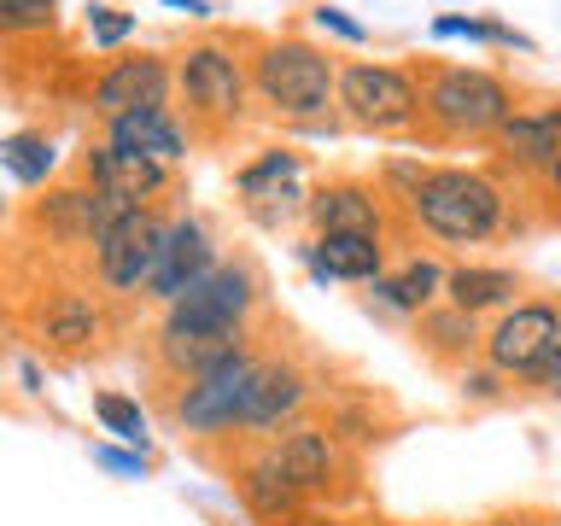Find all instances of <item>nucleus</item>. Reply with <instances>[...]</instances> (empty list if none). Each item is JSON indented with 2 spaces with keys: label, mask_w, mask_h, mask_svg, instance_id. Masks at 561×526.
Here are the masks:
<instances>
[{
  "label": "nucleus",
  "mask_w": 561,
  "mask_h": 526,
  "mask_svg": "<svg viewBox=\"0 0 561 526\" xmlns=\"http://www.w3.org/2000/svg\"><path fill=\"white\" fill-rule=\"evenodd\" d=\"M170 217H175L170 205H123L100 228V240L88 245V275L105 298H147L152 270L170 240Z\"/></svg>",
  "instance_id": "8"
},
{
  "label": "nucleus",
  "mask_w": 561,
  "mask_h": 526,
  "mask_svg": "<svg viewBox=\"0 0 561 526\" xmlns=\"http://www.w3.org/2000/svg\"><path fill=\"white\" fill-rule=\"evenodd\" d=\"M421 82V147H491L497 129L515 117L520 88L491 65L462 59H415Z\"/></svg>",
  "instance_id": "2"
},
{
  "label": "nucleus",
  "mask_w": 561,
  "mask_h": 526,
  "mask_svg": "<svg viewBox=\"0 0 561 526\" xmlns=\"http://www.w3.org/2000/svg\"><path fill=\"white\" fill-rule=\"evenodd\" d=\"M123 205H112L100 187H88L82 175H70V182H53L47 187V199H35L30 205V222L42 228V235L53 240V245H94L100 240V228L117 217Z\"/></svg>",
  "instance_id": "20"
},
{
  "label": "nucleus",
  "mask_w": 561,
  "mask_h": 526,
  "mask_svg": "<svg viewBox=\"0 0 561 526\" xmlns=\"http://www.w3.org/2000/svg\"><path fill=\"white\" fill-rule=\"evenodd\" d=\"M456 398L473 403V410H491V403H508L515 398V380L503 375V368H491L485 357H473L456 368Z\"/></svg>",
  "instance_id": "32"
},
{
  "label": "nucleus",
  "mask_w": 561,
  "mask_h": 526,
  "mask_svg": "<svg viewBox=\"0 0 561 526\" xmlns=\"http://www.w3.org/2000/svg\"><path fill=\"white\" fill-rule=\"evenodd\" d=\"M333 117H340L345 129H363V135H380V140H415L421 135L415 59H340Z\"/></svg>",
  "instance_id": "5"
},
{
  "label": "nucleus",
  "mask_w": 561,
  "mask_h": 526,
  "mask_svg": "<svg viewBox=\"0 0 561 526\" xmlns=\"http://www.w3.org/2000/svg\"><path fill=\"white\" fill-rule=\"evenodd\" d=\"M0 170H7L18 187H53V175H59V140L47 129L0 135Z\"/></svg>",
  "instance_id": "27"
},
{
  "label": "nucleus",
  "mask_w": 561,
  "mask_h": 526,
  "mask_svg": "<svg viewBox=\"0 0 561 526\" xmlns=\"http://www.w3.org/2000/svg\"><path fill=\"white\" fill-rule=\"evenodd\" d=\"M298 263L310 270L316 287H368L392 270V240L375 235H305Z\"/></svg>",
  "instance_id": "18"
},
{
  "label": "nucleus",
  "mask_w": 561,
  "mask_h": 526,
  "mask_svg": "<svg viewBox=\"0 0 561 526\" xmlns=\"http://www.w3.org/2000/svg\"><path fill=\"white\" fill-rule=\"evenodd\" d=\"M520 293H526V275L515 263H450L445 270V305L480 316V322L508 310Z\"/></svg>",
  "instance_id": "24"
},
{
  "label": "nucleus",
  "mask_w": 561,
  "mask_h": 526,
  "mask_svg": "<svg viewBox=\"0 0 561 526\" xmlns=\"http://www.w3.org/2000/svg\"><path fill=\"white\" fill-rule=\"evenodd\" d=\"M427 170H433V158H421V152H386L375 164V187L386 193V205H392V210H403V205H410V193L427 182Z\"/></svg>",
  "instance_id": "30"
},
{
  "label": "nucleus",
  "mask_w": 561,
  "mask_h": 526,
  "mask_svg": "<svg viewBox=\"0 0 561 526\" xmlns=\"http://www.w3.org/2000/svg\"><path fill=\"white\" fill-rule=\"evenodd\" d=\"M293 526H368V521H357V515H345V508H305Z\"/></svg>",
  "instance_id": "38"
},
{
  "label": "nucleus",
  "mask_w": 561,
  "mask_h": 526,
  "mask_svg": "<svg viewBox=\"0 0 561 526\" xmlns=\"http://www.w3.org/2000/svg\"><path fill=\"white\" fill-rule=\"evenodd\" d=\"M322 421L333 427V438H340L345 450H368V445H386V438H392V415H386L368 392H333V386H322Z\"/></svg>",
  "instance_id": "26"
},
{
  "label": "nucleus",
  "mask_w": 561,
  "mask_h": 526,
  "mask_svg": "<svg viewBox=\"0 0 561 526\" xmlns=\"http://www.w3.org/2000/svg\"><path fill=\"white\" fill-rule=\"evenodd\" d=\"M480 526H497V521H480Z\"/></svg>",
  "instance_id": "44"
},
{
  "label": "nucleus",
  "mask_w": 561,
  "mask_h": 526,
  "mask_svg": "<svg viewBox=\"0 0 561 526\" xmlns=\"http://www.w3.org/2000/svg\"><path fill=\"white\" fill-rule=\"evenodd\" d=\"M88 105L94 117H117V112H152V105H175V59L158 47H123L112 53L94 82H88Z\"/></svg>",
  "instance_id": "13"
},
{
  "label": "nucleus",
  "mask_w": 561,
  "mask_h": 526,
  "mask_svg": "<svg viewBox=\"0 0 561 526\" xmlns=\"http://www.w3.org/2000/svg\"><path fill=\"white\" fill-rule=\"evenodd\" d=\"M333 88H340V53L316 35H252V100L280 129H316L333 123Z\"/></svg>",
  "instance_id": "4"
},
{
  "label": "nucleus",
  "mask_w": 561,
  "mask_h": 526,
  "mask_svg": "<svg viewBox=\"0 0 561 526\" xmlns=\"http://www.w3.org/2000/svg\"><path fill=\"white\" fill-rule=\"evenodd\" d=\"M158 7H170V12H187L193 24H205V18H210V0H158Z\"/></svg>",
  "instance_id": "40"
},
{
  "label": "nucleus",
  "mask_w": 561,
  "mask_h": 526,
  "mask_svg": "<svg viewBox=\"0 0 561 526\" xmlns=\"http://www.w3.org/2000/svg\"><path fill=\"white\" fill-rule=\"evenodd\" d=\"M228 480H234V498H240V508H245L257 526H293V521L310 508L305 491H298L287 473H280V462L270 456V445H240V456L228 462Z\"/></svg>",
  "instance_id": "19"
},
{
  "label": "nucleus",
  "mask_w": 561,
  "mask_h": 526,
  "mask_svg": "<svg viewBox=\"0 0 561 526\" xmlns=\"http://www.w3.org/2000/svg\"><path fill=\"white\" fill-rule=\"evenodd\" d=\"M310 30L322 35V42H345V47H368V24L363 18H351L345 7H310Z\"/></svg>",
  "instance_id": "33"
},
{
  "label": "nucleus",
  "mask_w": 561,
  "mask_h": 526,
  "mask_svg": "<svg viewBox=\"0 0 561 526\" xmlns=\"http://www.w3.org/2000/svg\"><path fill=\"white\" fill-rule=\"evenodd\" d=\"M18 375H24V392H42V363H24Z\"/></svg>",
  "instance_id": "42"
},
{
  "label": "nucleus",
  "mask_w": 561,
  "mask_h": 526,
  "mask_svg": "<svg viewBox=\"0 0 561 526\" xmlns=\"http://www.w3.org/2000/svg\"><path fill=\"white\" fill-rule=\"evenodd\" d=\"M94 421L105 433L117 438V445H129V450H147L152 445V433H147V410H140V398H129V392H94Z\"/></svg>",
  "instance_id": "28"
},
{
  "label": "nucleus",
  "mask_w": 561,
  "mask_h": 526,
  "mask_svg": "<svg viewBox=\"0 0 561 526\" xmlns=\"http://www.w3.org/2000/svg\"><path fill=\"white\" fill-rule=\"evenodd\" d=\"M403 228H415L433 245H491L515 235V182L497 164H433L427 182L398 210Z\"/></svg>",
  "instance_id": "1"
},
{
  "label": "nucleus",
  "mask_w": 561,
  "mask_h": 526,
  "mask_svg": "<svg viewBox=\"0 0 561 526\" xmlns=\"http://www.w3.org/2000/svg\"><path fill=\"white\" fill-rule=\"evenodd\" d=\"M270 456L280 462V473L305 491L310 508H340L351 498H363L357 450H345L322 415H305V421H293V427H280L270 438Z\"/></svg>",
  "instance_id": "9"
},
{
  "label": "nucleus",
  "mask_w": 561,
  "mask_h": 526,
  "mask_svg": "<svg viewBox=\"0 0 561 526\" xmlns=\"http://www.w3.org/2000/svg\"><path fill=\"white\" fill-rule=\"evenodd\" d=\"M491 164H497L503 175H533L550 164V158L561 152V100H538V105H515V117L497 129V140H491Z\"/></svg>",
  "instance_id": "22"
},
{
  "label": "nucleus",
  "mask_w": 561,
  "mask_h": 526,
  "mask_svg": "<svg viewBox=\"0 0 561 526\" xmlns=\"http://www.w3.org/2000/svg\"><path fill=\"white\" fill-rule=\"evenodd\" d=\"M316 398H322V386H316V375L305 368L298 351H263L234 438L240 445H270L280 427H293V421H305L316 410Z\"/></svg>",
  "instance_id": "12"
},
{
  "label": "nucleus",
  "mask_w": 561,
  "mask_h": 526,
  "mask_svg": "<svg viewBox=\"0 0 561 526\" xmlns=\"http://www.w3.org/2000/svg\"><path fill=\"white\" fill-rule=\"evenodd\" d=\"M24 322H30V340L42 345L47 357L82 363V357H94L105 345V333H112V305H105L100 287H70V281H59V287H42L30 298Z\"/></svg>",
  "instance_id": "11"
},
{
  "label": "nucleus",
  "mask_w": 561,
  "mask_h": 526,
  "mask_svg": "<svg viewBox=\"0 0 561 526\" xmlns=\"http://www.w3.org/2000/svg\"><path fill=\"white\" fill-rule=\"evenodd\" d=\"M59 30V0H0V35L7 42H35Z\"/></svg>",
  "instance_id": "31"
},
{
  "label": "nucleus",
  "mask_w": 561,
  "mask_h": 526,
  "mask_svg": "<svg viewBox=\"0 0 561 526\" xmlns=\"http://www.w3.org/2000/svg\"><path fill=\"white\" fill-rule=\"evenodd\" d=\"M12 340V298H7V287H0V345Z\"/></svg>",
  "instance_id": "41"
},
{
  "label": "nucleus",
  "mask_w": 561,
  "mask_h": 526,
  "mask_svg": "<svg viewBox=\"0 0 561 526\" xmlns=\"http://www.w3.org/2000/svg\"><path fill=\"white\" fill-rule=\"evenodd\" d=\"M491 24H497V18H485V12H438V18H433V42L491 47Z\"/></svg>",
  "instance_id": "34"
},
{
  "label": "nucleus",
  "mask_w": 561,
  "mask_h": 526,
  "mask_svg": "<svg viewBox=\"0 0 561 526\" xmlns=\"http://www.w3.org/2000/svg\"><path fill=\"white\" fill-rule=\"evenodd\" d=\"M410 333H415V345L427 351L433 363H445V368H462V363H473L480 357V340H485V322L480 316H468V310H456V305H427L410 322Z\"/></svg>",
  "instance_id": "25"
},
{
  "label": "nucleus",
  "mask_w": 561,
  "mask_h": 526,
  "mask_svg": "<svg viewBox=\"0 0 561 526\" xmlns=\"http://www.w3.org/2000/svg\"><path fill=\"white\" fill-rule=\"evenodd\" d=\"M100 140L117 152H147V158H164V164H187V152L199 147L187 129V117L175 105H152V112H117L100 123Z\"/></svg>",
  "instance_id": "23"
},
{
  "label": "nucleus",
  "mask_w": 561,
  "mask_h": 526,
  "mask_svg": "<svg viewBox=\"0 0 561 526\" xmlns=\"http://www.w3.org/2000/svg\"><path fill=\"white\" fill-rule=\"evenodd\" d=\"M497 526H561V515H550V508H508V515H497Z\"/></svg>",
  "instance_id": "39"
},
{
  "label": "nucleus",
  "mask_w": 561,
  "mask_h": 526,
  "mask_svg": "<svg viewBox=\"0 0 561 526\" xmlns=\"http://www.w3.org/2000/svg\"><path fill=\"white\" fill-rule=\"evenodd\" d=\"M135 30H140V18L112 7V0H94V7L82 12V42L94 47V53H123V47L135 42Z\"/></svg>",
  "instance_id": "29"
},
{
  "label": "nucleus",
  "mask_w": 561,
  "mask_h": 526,
  "mask_svg": "<svg viewBox=\"0 0 561 526\" xmlns=\"http://www.w3.org/2000/svg\"><path fill=\"white\" fill-rule=\"evenodd\" d=\"M88 456H94L105 473H123V480H147V473H152V456L129 450V445H88Z\"/></svg>",
  "instance_id": "35"
},
{
  "label": "nucleus",
  "mask_w": 561,
  "mask_h": 526,
  "mask_svg": "<svg viewBox=\"0 0 561 526\" xmlns=\"http://www.w3.org/2000/svg\"><path fill=\"white\" fill-rule=\"evenodd\" d=\"M445 270L450 263H438L433 252H410L403 263H392L380 281H368L363 310L380 316V322H415L427 305L445 298Z\"/></svg>",
  "instance_id": "21"
},
{
  "label": "nucleus",
  "mask_w": 561,
  "mask_h": 526,
  "mask_svg": "<svg viewBox=\"0 0 561 526\" xmlns=\"http://www.w3.org/2000/svg\"><path fill=\"white\" fill-rule=\"evenodd\" d=\"M520 392H538V398H561V340H556V345H550V351H543V357H538V368H533V375L520 380Z\"/></svg>",
  "instance_id": "36"
},
{
  "label": "nucleus",
  "mask_w": 561,
  "mask_h": 526,
  "mask_svg": "<svg viewBox=\"0 0 561 526\" xmlns=\"http://www.w3.org/2000/svg\"><path fill=\"white\" fill-rule=\"evenodd\" d=\"M217 263H222L217 228H210L199 210H175V217H170V240H164V258H158V270H152L147 298L164 310V305H175L187 287H199V281L217 270Z\"/></svg>",
  "instance_id": "17"
},
{
  "label": "nucleus",
  "mask_w": 561,
  "mask_h": 526,
  "mask_svg": "<svg viewBox=\"0 0 561 526\" xmlns=\"http://www.w3.org/2000/svg\"><path fill=\"white\" fill-rule=\"evenodd\" d=\"M77 175L88 187H100L112 205H164L170 193L182 187L175 164L147 158V152H117V147H105V140H88L77 152Z\"/></svg>",
  "instance_id": "16"
},
{
  "label": "nucleus",
  "mask_w": 561,
  "mask_h": 526,
  "mask_svg": "<svg viewBox=\"0 0 561 526\" xmlns=\"http://www.w3.org/2000/svg\"><path fill=\"white\" fill-rule=\"evenodd\" d=\"M263 340H252L245 351H234L228 363L205 368V375L193 380H164L158 392H164V410L170 421L182 427L187 438H199V445H228L240 427V410H245V392H252V375L263 363Z\"/></svg>",
  "instance_id": "6"
},
{
  "label": "nucleus",
  "mask_w": 561,
  "mask_h": 526,
  "mask_svg": "<svg viewBox=\"0 0 561 526\" xmlns=\"http://www.w3.org/2000/svg\"><path fill=\"white\" fill-rule=\"evenodd\" d=\"M305 222H310V235H375V240L403 235L398 210L386 205L375 175H328V182H310Z\"/></svg>",
  "instance_id": "14"
},
{
  "label": "nucleus",
  "mask_w": 561,
  "mask_h": 526,
  "mask_svg": "<svg viewBox=\"0 0 561 526\" xmlns=\"http://www.w3.org/2000/svg\"><path fill=\"white\" fill-rule=\"evenodd\" d=\"M533 187H538V199L550 205V217H561V152H556L538 175H533Z\"/></svg>",
  "instance_id": "37"
},
{
  "label": "nucleus",
  "mask_w": 561,
  "mask_h": 526,
  "mask_svg": "<svg viewBox=\"0 0 561 526\" xmlns=\"http://www.w3.org/2000/svg\"><path fill=\"white\" fill-rule=\"evenodd\" d=\"M263 305H270L263 270L245 252H234V258H222L199 287H187L175 305H164L158 333H182V340H193V333H245V328H257Z\"/></svg>",
  "instance_id": "7"
},
{
  "label": "nucleus",
  "mask_w": 561,
  "mask_h": 526,
  "mask_svg": "<svg viewBox=\"0 0 561 526\" xmlns=\"http://www.w3.org/2000/svg\"><path fill=\"white\" fill-rule=\"evenodd\" d=\"M556 340H561V298H515L508 310H497L485 322L480 357L520 386Z\"/></svg>",
  "instance_id": "15"
},
{
  "label": "nucleus",
  "mask_w": 561,
  "mask_h": 526,
  "mask_svg": "<svg viewBox=\"0 0 561 526\" xmlns=\"http://www.w3.org/2000/svg\"><path fill=\"white\" fill-rule=\"evenodd\" d=\"M0 59H7V35H0Z\"/></svg>",
  "instance_id": "43"
},
{
  "label": "nucleus",
  "mask_w": 561,
  "mask_h": 526,
  "mask_svg": "<svg viewBox=\"0 0 561 526\" xmlns=\"http://www.w3.org/2000/svg\"><path fill=\"white\" fill-rule=\"evenodd\" d=\"M175 59V100L193 140H228L245 117L257 112L252 100V35L205 30L187 47L170 53Z\"/></svg>",
  "instance_id": "3"
},
{
  "label": "nucleus",
  "mask_w": 561,
  "mask_h": 526,
  "mask_svg": "<svg viewBox=\"0 0 561 526\" xmlns=\"http://www.w3.org/2000/svg\"><path fill=\"white\" fill-rule=\"evenodd\" d=\"M234 205H240V217L252 228H263V235H280V228L305 222V205H310L305 152L287 147V140L252 152L234 170Z\"/></svg>",
  "instance_id": "10"
}]
</instances>
